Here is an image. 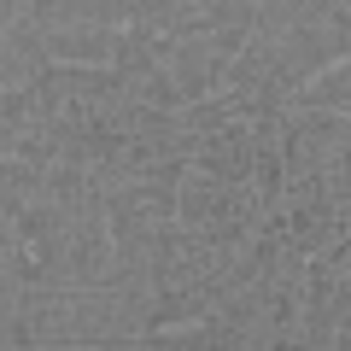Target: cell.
<instances>
[{
    "label": "cell",
    "instance_id": "obj_1",
    "mask_svg": "<svg viewBox=\"0 0 351 351\" xmlns=\"http://www.w3.org/2000/svg\"><path fill=\"white\" fill-rule=\"evenodd\" d=\"M287 234H293V246H299L304 258H322V252H334V240H339V205L316 199V205L287 211Z\"/></svg>",
    "mask_w": 351,
    "mask_h": 351
}]
</instances>
